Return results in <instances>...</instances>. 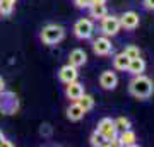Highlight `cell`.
I'll return each mask as SVG.
<instances>
[{
  "label": "cell",
  "instance_id": "cell-19",
  "mask_svg": "<svg viewBox=\"0 0 154 147\" xmlns=\"http://www.w3.org/2000/svg\"><path fill=\"white\" fill-rule=\"evenodd\" d=\"M115 127H116V130L123 132V130H127V128H130L132 123H130V120L125 118V116H118V118L115 120Z\"/></svg>",
  "mask_w": 154,
  "mask_h": 147
},
{
  "label": "cell",
  "instance_id": "cell-7",
  "mask_svg": "<svg viewBox=\"0 0 154 147\" xmlns=\"http://www.w3.org/2000/svg\"><path fill=\"white\" fill-rule=\"evenodd\" d=\"M111 50H113V44L108 39V36H101V38H96L93 41V51L99 57H105V55H110Z\"/></svg>",
  "mask_w": 154,
  "mask_h": 147
},
{
  "label": "cell",
  "instance_id": "cell-3",
  "mask_svg": "<svg viewBox=\"0 0 154 147\" xmlns=\"http://www.w3.org/2000/svg\"><path fill=\"white\" fill-rule=\"evenodd\" d=\"M19 109V99L14 93H0V111L4 115H14Z\"/></svg>",
  "mask_w": 154,
  "mask_h": 147
},
{
  "label": "cell",
  "instance_id": "cell-13",
  "mask_svg": "<svg viewBox=\"0 0 154 147\" xmlns=\"http://www.w3.org/2000/svg\"><path fill=\"white\" fill-rule=\"evenodd\" d=\"M84 111L82 108H81V104L77 103V101H74V103L67 108V118L70 121H79V120H82V116H84Z\"/></svg>",
  "mask_w": 154,
  "mask_h": 147
},
{
  "label": "cell",
  "instance_id": "cell-22",
  "mask_svg": "<svg viewBox=\"0 0 154 147\" xmlns=\"http://www.w3.org/2000/svg\"><path fill=\"white\" fill-rule=\"evenodd\" d=\"M74 2H75V5L79 9H86V7L91 5V0H74Z\"/></svg>",
  "mask_w": 154,
  "mask_h": 147
},
{
  "label": "cell",
  "instance_id": "cell-9",
  "mask_svg": "<svg viewBox=\"0 0 154 147\" xmlns=\"http://www.w3.org/2000/svg\"><path fill=\"white\" fill-rule=\"evenodd\" d=\"M120 26L125 27V29H130V31L135 29V27L139 26V14L134 12V11L125 12V14L120 17Z\"/></svg>",
  "mask_w": 154,
  "mask_h": 147
},
{
  "label": "cell",
  "instance_id": "cell-23",
  "mask_svg": "<svg viewBox=\"0 0 154 147\" xmlns=\"http://www.w3.org/2000/svg\"><path fill=\"white\" fill-rule=\"evenodd\" d=\"M39 132H41V135H46V137H48L50 133H51V127H50L48 123H45V125H41V130H39Z\"/></svg>",
  "mask_w": 154,
  "mask_h": 147
},
{
  "label": "cell",
  "instance_id": "cell-1",
  "mask_svg": "<svg viewBox=\"0 0 154 147\" xmlns=\"http://www.w3.org/2000/svg\"><path fill=\"white\" fill-rule=\"evenodd\" d=\"M128 93L137 99H147L154 93V84L149 77L139 74V75H134V79L128 84Z\"/></svg>",
  "mask_w": 154,
  "mask_h": 147
},
{
  "label": "cell",
  "instance_id": "cell-21",
  "mask_svg": "<svg viewBox=\"0 0 154 147\" xmlns=\"http://www.w3.org/2000/svg\"><path fill=\"white\" fill-rule=\"evenodd\" d=\"M103 139H101V135H99L98 132H94L93 135H91V145H103Z\"/></svg>",
  "mask_w": 154,
  "mask_h": 147
},
{
  "label": "cell",
  "instance_id": "cell-26",
  "mask_svg": "<svg viewBox=\"0 0 154 147\" xmlns=\"http://www.w3.org/2000/svg\"><path fill=\"white\" fill-rule=\"evenodd\" d=\"M2 145H7V147H12V145H14V144H12V142H9V140H7V139H4V142H2Z\"/></svg>",
  "mask_w": 154,
  "mask_h": 147
},
{
  "label": "cell",
  "instance_id": "cell-8",
  "mask_svg": "<svg viewBox=\"0 0 154 147\" xmlns=\"http://www.w3.org/2000/svg\"><path fill=\"white\" fill-rule=\"evenodd\" d=\"M77 75H79V72H77V67L70 65V63H67L60 69L58 72V79H60L63 84L67 82H72V81H77Z\"/></svg>",
  "mask_w": 154,
  "mask_h": 147
},
{
  "label": "cell",
  "instance_id": "cell-27",
  "mask_svg": "<svg viewBox=\"0 0 154 147\" xmlns=\"http://www.w3.org/2000/svg\"><path fill=\"white\" fill-rule=\"evenodd\" d=\"M4 139H5V135H4V133L0 132V147H2V142H4Z\"/></svg>",
  "mask_w": 154,
  "mask_h": 147
},
{
  "label": "cell",
  "instance_id": "cell-17",
  "mask_svg": "<svg viewBox=\"0 0 154 147\" xmlns=\"http://www.w3.org/2000/svg\"><path fill=\"white\" fill-rule=\"evenodd\" d=\"M89 9H91V17H94V19H103L108 14L105 4H93V5H89Z\"/></svg>",
  "mask_w": 154,
  "mask_h": 147
},
{
  "label": "cell",
  "instance_id": "cell-20",
  "mask_svg": "<svg viewBox=\"0 0 154 147\" xmlns=\"http://www.w3.org/2000/svg\"><path fill=\"white\" fill-rule=\"evenodd\" d=\"M123 53H125L128 58H137V57H140V50H139L137 46L130 44V46H127V48L123 50Z\"/></svg>",
  "mask_w": 154,
  "mask_h": 147
},
{
  "label": "cell",
  "instance_id": "cell-25",
  "mask_svg": "<svg viewBox=\"0 0 154 147\" xmlns=\"http://www.w3.org/2000/svg\"><path fill=\"white\" fill-rule=\"evenodd\" d=\"M2 91H5V82H4L2 77H0V93H2Z\"/></svg>",
  "mask_w": 154,
  "mask_h": 147
},
{
  "label": "cell",
  "instance_id": "cell-12",
  "mask_svg": "<svg viewBox=\"0 0 154 147\" xmlns=\"http://www.w3.org/2000/svg\"><path fill=\"white\" fill-rule=\"evenodd\" d=\"M88 62V55H86V51L81 48H75V50H72L70 55H69V63L74 67H82L84 63Z\"/></svg>",
  "mask_w": 154,
  "mask_h": 147
},
{
  "label": "cell",
  "instance_id": "cell-14",
  "mask_svg": "<svg viewBox=\"0 0 154 147\" xmlns=\"http://www.w3.org/2000/svg\"><path fill=\"white\" fill-rule=\"evenodd\" d=\"M127 70L130 72L132 75H139V74H142V72L146 70V62H144L140 57H137V58H130Z\"/></svg>",
  "mask_w": 154,
  "mask_h": 147
},
{
  "label": "cell",
  "instance_id": "cell-18",
  "mask_svg": "<svg viewBox=\"0 0 154 147\" xmlns=\"http://www.w3.org/2000/svg\"><path fill=\"white\" fill-rule=\"evenodd\" d=\"M77 103L81 104V108H82L84 111H89V109L94 108V99H93V96H89V94H86V93H84L81 98L77 99Z\"/></svg>",
  "mask_w": 154,
  "mask_h": 147
},
{
  "label": "cell",
  "instance_id": "cell-16",
  "mask_svg": "<svg viewBox=\"0 0 154 147\" xmlns=\"http://www.w3.org/2000/svg\"><path fill=\"white\" fill-rule=\"evenodd\" d=\"M128 62H130V58H128L123 51H122V53L115 55V58H113V67H115L116 70H127Z\"/></svg>",
  "mask_w": 154,
  "mask_h": 147
},
{
  "label": "cell",
  "instance_id": "cell-2",
  "mask_svg": "<svg viewBox=\"0 0 154 147\" xmlns=\"http://www.w3.org/2000/svg\"><path fill=\"white\" fill-rule=\"evenodd\" d=\"M63 27L62 26H57V24H48V26L43 27V31H41V41L45 44H50V46H53V44L60 43L62 39H63Z\"/></svg>",
  "mask_w": 154,
  "mask_h": 147
},
{
  "label": "cell",
  "instance_id": "cell-10",
  "mask_svg": "<svg viewBox=\"0 0 154 147\" xmlns=\"http://www.w3.org/2000/svg\"><path fill=\"white\" fill-rule=\"evenodd\" d=\"M65 94L67 98L72 99V101H77L84 94V86L79 84L77 81H72V82H67V87H65Z\"/></svg>",
  "mask_w": 154,
  "mask_h": 147
},
{
  "label": "cell",
  "instance_id": "cell-5",
  "mask_svg": "<svg viewBox=\"0 0 154 147\" xmlns=\"http://www.w3.org/2000/svg\"><path fill=\"white\" fill-rule=\"evenodd\" d=\"M93 31H94V26H93V21L88 19V17H82L75 22L74 26V33H75L77 38L81 39H89L93 36Z\"/></svg>",
  "mask_w": 154,
  "mask_h": 147
},
{
  "label": "cell",
  "instance_id": "cell-15",
  "mask_svg": "<svg viewBox=\"0 0 154 147\" xmlns=\"http://www.w3.org/2000/svg\"><path fill=\"white\" fill-rule=\"evenodd\" d=\"M118 139H120V145H137V137L130 128L122 132V135Z\"/></svg>",
  "mask_w": 154,
  "mask_h": 147
},
{
  "label": "cell",
  "instance_id": "cell-6",
  "mask_svg": "<svg viewBox=\"0 0 154 147\" xmlns=\"http://www.w3.org/2000/svg\"><path fill=\"white\" fill-rule=\"evenodd\" d=\"M120 17L116 16H108L106 14L103 19H101V31L105 36H115L118 31H120Z\"/></svg>",
  "mask_w": 154,
  "mask_h": 147
},
{
  "label": "cell",
  "instance_id": "cell-11",
  "mask_svg": "<svg viewBox=\"0 0 154 147\" xmlns=\"http://www.w3.org/2000/svg\"><path fill=\"white\" fill-rule=\"evenodd\" d=\"M99 84H101V87H103V89L111 91V89H115L116 84H118V77H116L115 72L106 70V72H103V74H101V77H99Z\"/></svg>",
  "mask_w": 154,
  "mask_h": 147
},
{
  "label": "cell",
  "instance_id": "cell-4",
  "mask_svg": "<svg viewBox=\"0 0 154 147\" xmlns=\"http://www.w3.org/2000/svg\"><path fill=\"white\" fill-rule=\"evenodd\" d=\"M96 132H98L99 135H101V139L106 142L113 140L116 137V127H115V120H111V118H103V120L98 123V128H96Z\"/></svg>",
  "mask_w": 154,
  "mask_h": 147
},
{
  "label": "cell",
  "instance_id": "cell-24",
  "mask_svg": "<svg viewBox=\"0 0 154 147\" xmlns=\"http://www.w3.org/2000/svg\"><path fill=\"white\" fill-rule=\"evenodd\" d=\"M142 4L147 11H154V0H142Z\"/></svg>",
  "mask_w": 154,
  "mask_h": 147
}]
</instances>
